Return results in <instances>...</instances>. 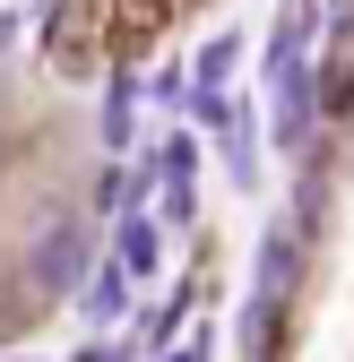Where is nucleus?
Returning <instances> with one entry per match:
<instances>
[{
	"label": "nucleus",
	"instance_id": "nucleus-6",
	"mask_svg": "<svg viewBox=\"0 0 354 362\" xmlns=\"http://www.w3.org/2000/svg\"><path fill=\"white\" fill-rule=\"evenodd\" d=\"M121 276H130V267H104V276H96V293H86V310H96V320H113V310L130 302V285H121Z\"/></svg>",
	"mask_w": 354,
	"mask_h": 362
},
{
	"label": "nucleus",
	"instance_id": "nucleus-4",
	"mask_svg": "<svg viewBox=\"0 0 354 362\" xmlns=\"http://www.w3.org/2000/svg\"><path fill=\"white\" fill-rule=\"evenodd\" d=\"M225 164H234V181L251 190V173H259V129H251V112H234V147H225Z\"/></svg>",
	"mask_w": 354,
	"mask_h": 362
},
{
	"label": "nucleus",
	"instance_id": "nucleus-5",
	"mask_svg": "<svg viewBox=\"0 0 354 362\" xmlns=\"http://www.w3.org/2000/svg\"><path fill=\"white\" fill-rule=\"evenodd\" d=\"M121 267H130V276L156 267V233H147V224H121Z\"/></svg>",
	"mask_w": 354,
	"mask_h": 362
},
{
	"label": "nucleus",
	"instance_id": "nucleus-7",
	"mask_svg": "<svg viewBox=\"0 0 354 362\" xmlns=\"http://www.w3.org/2000/svg\"><path fill=\"white\" fill-rule=\"evenodd\" d=\"M130 104H139V95H130V86H113V95H104V139H113V147L130 139Z\"/></svg>",
	"mask_w": 354,
	"mask_h": 362
},
{
	"label": "nucleus",
	"instance_id": "nucleus-1",
	"mask_svg": "<svg viewBox=\"0 0 354 362\" xmlns=\"http://www.w3.org/2000/svg\"><path fill=\"white\" fill-rule=\"evenodd\" d=\"M294 276H302L294 233H268V242H259V302H285V293H294Z\"/></svg>",
	"mask_w": 354,
	"mask_h": 362
},
{
	"label": "nucleus",
	"instance_id": "nucleus-3",
	"mask_svg": "<svg viewBox=\"0 0 354 362\" xmlns=\"http://www.w3.org/2000/svg\"><path fill=\"white\" fill-rule=\"evenodd\" d=\"M234 52H242L234 35H216L207 52H199V104H216V86H225V69H234Z\"/></svg>",
	"mask_w": 354,
	"mask_h": 362
},
{
	"label": "nucleus",
	"instance_id": "nucleus-2",
	"mask_svg": "<svg viewBox=\"0 0 354 362\" xmlns=\"http://www.w3.org/2000/svg\"><path fill=\"white\" fill-rule=\"evenodd\" d=\"M78 267H86V242H78V224H52V242L35 250V276H43V285H78Z\"/></svg>",
	"mask_w": 354,
	"mask_h": 362
}]
</instances>
